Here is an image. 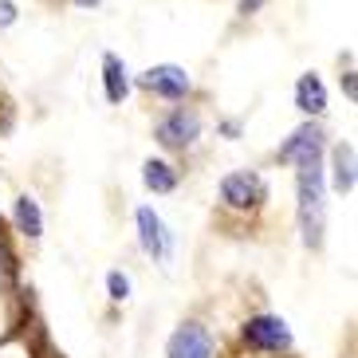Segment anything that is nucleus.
<instances>
[{
    "mask_svg": "<svg viewBox=\"0 0 358 358\" xmlns=\"http://www.w3.org/2000/svg\"><path fill=\"white\" fill-rule=\"evenodd\" d=\"M323 169H299V232L307 248H323Z\"/></svg>",
    "mask_w": 358,
    "mask_h": 358,
    "instance_id": "1",
    "label": "nucleus"
},
{
    "mask_svg": "<svg viewBox=\"0 0 358 358\" xmlns=\"http://www.w3.org/2000/svg\"><path fill=\"white\" fill-rule=\"evenodd\" d=\"M264 197H268V185H264V178L252 173V169H236V173H229V178L221 181V201L232 213L260 209Z\"/></svg>",
    "mask_w": 358,
    "mask_h": 358,
    "instance_id": "2",
    "label": "nucleus"
},
{
    "mask_svg": "<svg viewBox=\"0 0 358 358\" xmlns=\"http://www.w3.org/2000/svg\"><path fill=\"white\" fill-rule=\"evenodd\" d=\"M154 138L166 150H189L201 138V115L193 106H178V110H169L158 127H154Z\"/></svg>",
    "mask_w": 358,
    "mask_h": 358,
    "instance_id": "3",
    "label": "nucleus"
},
{
    "mask_svg": "<svg viewBox=\"0 0 358 358\" xmlns=\"http://www.w3.org/2000/svg\"><path fill=\"white\" fill-rule=\"evenodd\" d=\"M244 347L252 350H268V355H280V350L292 347V331L280 315H252L248 323L241 327Z\"/></svg>",
    "mask_w": 358,
    "mask_h": 358,
    "instance_id": "4",
    "label": "nucleus"
},
{
    "mask_svg": "<svg viewBox=\"0 0 358 358\" xmlns=\"http://www.w3.org/2000/svg\"><path fill=\"white\" fill-rule=\"evenodd\" d=\"M138 83L146 87L150 95H158V99H169V103H181V99L193 91V79L185 67L178 64H158V67H150Z\"/></svg>",
    "mask_w": 358,
    "mask_h": 358,
    "instance_id": "5",
    "label": "nucleus"
},
{
    "mask_svg": "<svg viewBox=\"0 0 358 358\" xmlns=\"http://www.w3.org/2000/svg\"><path fill=\"white\" fill-rule=\"evenodd\" d=\"M275 158H280V162H295L299 169L319 166V158H323V130H319V122H303V127H299L284 146H280Z\"/></svg>",
    "mask_w": 358,
    "mask_h": 358,
    "instance_id": "6",
    "label": "nucleus"
},
{
    "mask_svg": "<svg viewBox=\"0 0 358 358\" xmlns=\"http://www.w3.org/2000/svg\"><path fill=\"white\" fill-rule=\"evenodd\" d=\"M166 358H213V335L201 323H181L166 343Z\"/></svg>",
    "mask_w": 358,
    "mask_h": 358,
    "instance_id": "7",
    "label": "nucleus"
},
{
    "mask_svg": "<svg viewBox=\"0 0 358 358\" xmlns=\"http://www.w3.org/2000/svg\"><path fill=\"white\" fill-rule=\"evenodd\" d=\"M134 221H138V241H142V248H146L154 260H166L169 241H166V224L158 221V213L150 209V205H142V209L134 213Z\"/></svg>",
    "mask_w": 358,
    "mask_h": 358,
    "instance_id": "8",
    "label": "nucleus"
},
{
    "mask_svg": "<svg viewBox=\"0 0 358 358\" xmlns=\"http://www.w3.org/2000/svg\"><path fill=\"white\" fill-rule=\"evenodd\" d=\"M295 106L311 118H319L327 110V91H323V83H319V75H311V71L299 75V83H295Z\"/></svg>",
    "mask_w": 358,
    "mask_h": 358,
    "instance_id": "9",
    "label": "nucleus"
},
{
    "mask_svg": "<svg viewBox=\"0 0 358 358\" xmlns=\"http://www.w3.org/2000/svg\"><path fill=\"white\" fill-rule=\"evenodd\" d=\"M331 185L338 193H350L355 189V146L350 142H338L331 150Z\"/></svg>",
    "mask_w": 358,
    "mask_h": 358,
    "instance_id": "10",
    "label": "nucleus"
},
{
    "mask_svg": "<svg viewBox=\"0 0 358 358\" xmlns=\"http://www.w3.org/2000/svg\"><path fill=\"white\" fill-rule=\"evenodd\" d=\"M103 87H106V99L110 103H122L130 95V79H127V67L118 55H103Z\"/></svg>",
    "mask_w": 358,
    "mask_h": 358,
    "instance_id": "11",
    "label": "nucleus"
},
{
    "mask_svg": "<svg viewBox=\"0 0 358 358\" xmlns=\"http://www.w3.org/2000/svg\"><path fill=\"white\" fill-rule=\"evenodd\" d=\"M142 181H146V189H154V193H173L181 178H178V169L169 166V162L150 158L146 166H142Z\"/></svg>",
    "mask_w": 358,
    "mask_h": 358,
    "instance_id": "12",
    "label": "nucleus"
},
{
    "mask_svg": "<svg viewBox=\"0 0 358 358\" xmlns=\"http://www.w3.org/2000/svg\"><path fill=\"white\" fill-rule=\"evenodd\" d=\"M12 217H16V229L28 236V241H40L43 236V217H40V205H36L28 193L24 197H16V209H12Z\"/></svg>",
    "mask_w": 358,
    "mask_h": 358,
    "instance_id": "13",
    "label": "nucleus"
},
{
    "mask_svg": "<svg viewBox=\"0 0 358 358\" xmlns=\"http://www.w3.org/2000/svg\"><path fill=\"white\" fill-rule=\"evenodd\" d=\"M16 272H20V264H16V252H12L8 232H4V221H0V284H12Z\"/></svg>",
    "mask_w": 358,
    "mask_h": 358,
    "instance_id": "14",
    "label": "nucleus"
},
{
    "mask_svg": "<svg viewBox=\"0 0 358 358\" xmlns=\"http://www.w3.org/2000/svg\"><path fill=\"white\" fill-rule=\"evenodd\" d=\"M106 292H110L115 303H122V299H130V280L122 272H110V275H106Z\"/></svg>",
    "mask_w": 358,
    "mask_h": 358,
    "instance_id": "15",
    "label": "nucleus"
},
{
    "mask_svg": "<svg viewBox=\"0 0 358 358\" xmlns=\"http://www.w3.org/2000/svg\"><path fill=\"white\" fill-rule=\"evenodd\" d=\"M8 24H16V4L0 0V28H8Z\"/></svg>",
    "mask_w": 358,
    "mask_h": 358,
    "instance_id": "16",
    "label": "nucleus"
},
{
    "mask_svg": "<svg viewBox=\"0 0 358 358\" xmlns=\"http://www.w3.org/2000/svg\"><path fill=\"white\" fill-rule=\"evenodd\" d=\"M264 4H268V0H241V4H236V12H241V16H256Z\"/></svg>",
    "mask_w": 358,
    "mask_h": 358,
    "instance_id": "17",
    "label": "nucleus"
},
{
    "mask_svg": "<svg viewBox=\"0 0 358 358\" xmlns=\"http://www.w3.org/2000/svg\"><path fill=\"white\" fill-rule=\"evenodd\" d=\"M343 91H347V99H355V95H358V87H355V71L343 75Z\"/></svg>",
    "mask_w": 358,
    "mask_h": 358,
    "instance_id": "18",
    "label": "nucleus"
},
{
    "mask_svg": "<svg viewBox=\"0 0 358 358\" xmlns=\"http://www.w3.org/2000/svg\"><path fill=\"white\" fill-rule=\"evenodd\" d=\"M75 4H79V8H95L99 0H75Z\"/></svg>",
    "mask_w": 358,
    "mask_h": 358,
    "instance_id": "19",
    "label": "nucleus"
}]
</instances>
